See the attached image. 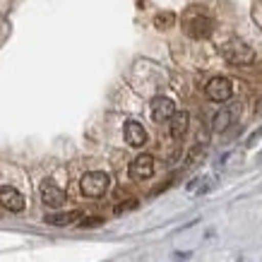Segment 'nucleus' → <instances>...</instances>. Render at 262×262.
<instances>
[{
  "instance_id": "nucleus-1",
  "label": "nucleus",
  "mask_w": 262,
  "mask_h": 262,
  "mask_svg": "<svg viewBox=\"0 0 262 262\" xmlns=\"http://www.w3.org/2000/svg\"><path fill=\"white\" fill-rule=\"evenodd\" d=\"M222 56L226 58L231 65H250L255 60V51L248 46L246 41L231 39L222 46Z\"/></svg>"
},
{
  "instance_id": "nucleus-2",
  "label": "nucleus",
  "mask_w": 262,
  "mask_h": 262,
  "mask_svg": "<svg viewBox=\"0 0 262 262\" xmlns=\"http://www.w3.org/2000/svg\"><path fill=\"white\" fill-rule=\"evenodd\" d=\"M108 185H111V178L103 171H89V173L82 176L80 181V188L87 198H101L103 192L108 190Z\"/></svg>"
},
{
  "instance_id": "nucleus-3",
  "label": "nucleus",
  "mask_w": 262,
  "mask_h": 262,
  "mask_svg": "<svg viewBox=\"0 0 262 262\" xmlns=\"http://www.w3.org/2000/svg\"><path fill=\"white\" fill-rule=\"evenodd\" d=\"M183 27H185V34L192 36V39H207L212 34V29H214V22L207 15H202V12H192V15L185 17Z\"/></svg>"
},
{
  "instance_id": "nucleus-4",
  "label": "nucleus",
  "mask_w": 262,
  "mask_h": 262,
  "mask_svg": "<svg viewBox=\"0 0 262 262\" xmlns=\"http://www.w3.org/2000/svg\"><path fill=\"white\" fill-rule=\"evenodd\" d=\"M205 92L209 101L224 103V101H229L231 94H233V84H231L229 77H212V80L207 82Z\"/></svg>"
},
{
  "instance_id": "nucleus-5",
  "label": "nucleus",
  "mask_w": 262,
  "mask_h": 262,
  "mask_svg": "<svg viewBox=\"0 0 262 262\" xmlns=\"http://www.w3.org/2000/svg\"><path fill=\"white\" fill-rule=\"evenodd\" d=\"M130 178L133 181H147L154 176V157L151 154H140L133 164H130Z\"/></svg>"
},
{
  "instance_id": "nucleus-6",
  "label": "nucleus",
  "mask_w": 262,
  "mask_h": 262,
  "mask_svg": "<svg viewBox=\"0 0 262 262\" xmlns=\"http://www.w3.org/2000/svg\"><path fill=\"white\" fill-rule=\"evenodd\" d=\"M39 195H41V202L46 207H53V209H56V207H63V202H65V190L58 188L56 183H51V181L41 183Z\"/></svg>"
},
{
  "instance_id": "nucleus-7",
  "label": "nucleus",
  "mask_w": 262,
  "mask_h": 262,
  "mask_svg": "<svg viewBox=\"0 0 262 262\" xmlns=\"http://www.w3.org/2000/svg\"><path fill=\"white\" fill-rule=\"evenodd\" d=\"M0 205L5 207V209H10V212H22L24 209V195L19 190H15L12 185H3L0 188Z\"/></svg>"
},
{
  "instance_id": "nucleus-8",
  "label": "nucleus",
  "mask_w": 262,
  "mask_h": 262,
  "mask_svg": "<svg viewBox=\"0 0 262 262\" xmlns=\"http://www.w3.org/2000/svg\"><path fill=\"white\" fill-rule=\"evenodd\" d=\"M176 113V103L173 99H168V96H157L154 101H151V118L157 120V123H164L168 120L171 116Z\"/></svg>"
},
{
  "instance_id": "nucleus-9",
  "label": "nucleus",
  "mask_w": 262,
  "mask_h": 262,
  "mask_svg": "<svg viewBox=\"0 0 262 262\" xmlns=\"http://www.w3.org/2000/svg\"><path fill=\"white\" fill-rule=\"evenodd\" d=\"M123 135H125V142L130 144V147H144V144H147V130H144V125H140L137 120H127Z\"/></svg>"
},
{
  "instance_id": "nucleus-10",
  "label": "nucleus",
  "mask_w": 262,
  "mask_h": 262,
  "mask_svg": "<svg viewBox=\"0 0 262 262\" xmlns=\"http://www.w3.org/2000/svg\"><path fill=\"white\" fill-rule=\"evenodd\" d=\"M168 123H171V127H168V130H171V137H176V140H178V137L185 135L188 123H190V116H188L185 111H176L173 116L168 118Z\"/></svg>"
},
{
  "instance_id": "nucleus-11",
  "label": "nucleus",
  "mask_w": 262,
  "mask_h": 262,
  "mask_svg": "<svg viewBox=\"0 0 262 262\" xmlns=\"http://www.w3.org/2000/svg\"><path fill=\"white\" fill-rule=\"evenodd\" d=\"M82 219V212L80 209H70V212H58V214H48L46 222L51 226H70L72 222Z\"/></svg>"
},
{
  "instance_id": "nucleus-12",
  "label": "nucleus",
  "mask_w": 262,
  "mask_h": 262,
  "mask_svg": "<svg viewBox=\"0 0 262 262\" xmlns=\"http://www.w3.org/2000/svg\"><path fill=\"white\" fill-rule=\"evenodd\" d=\"M212 185H214V178L202 176V178H195V181L188 183V192H190V195H202V192H207Z\"/></svg>"
},
{
  "instance_id": "nucleus-13",
  "label": "nucleus",
  "mask_w": 262,
  "mask_h": 262,
  "mask_svg": "<svg viewBox=\"0 0 262 262\" xmlns=\"http://www.w3.org/2000/svg\"><path fill=\"white\" fill-rule=\"evenodd\" d=\"M233 123V111L231 108H222V111L214 116V133H224V130H229V125Z\"/></svg>"
},
{
  "instance_id": "nucleus-14",
  "label": "nucleus",
  "mask_w": 262,
  "mask_h": 262,
  "mask_svg": "<svg viewBox=\"0 0 262 262\" xmlns=\"http://www.w3.org/2000/svg\"><path fill=\"white\" fill-rule=\"evenodd\" d=\"M173 22H176V17L171 15V12H164V15H157V17H154V24H157L159 29H166V27H171Z\"/></svg>"
},
{
  "instance_id": "nucleus-15",
  "label": "nucleus",
  "mask_w": 262,
  "mask_h": 262,
  "mask_svg": "<svg viewBox=\"0 0 262 262\" xmlns=\"http://www.w3.org/2000/svg\"><path fill=\"white\" fill-rule=\"evenodd\" d=\"M101 224H103L101 216H89V219H84V222H82V226H101Z\"/></svg>"
}]
</instances>
